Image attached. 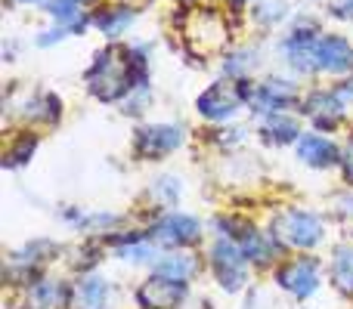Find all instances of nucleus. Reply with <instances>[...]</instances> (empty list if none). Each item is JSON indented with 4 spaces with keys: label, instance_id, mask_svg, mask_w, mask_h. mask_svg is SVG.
Segmentation results:
<instances>
[{
    "label": "nucleus",
    "instance_id": "nucleus-15",
    "mask_svg": "<svg viewBox=\"0 0 353 309\" xmlns=\"http://www.w3.org/2000/svg\"><path fill=\"white\" fill-rule=\"evenodd\" d=\"M115 254L124 257L128 263H149L155 260V242L143 235H128V238H115Z\"/></svg>",
    "mask_w": 353,
    "mask_h": 309
},
{
    "label": "nucleus",
    "instance_id": "nucleus-20",
    "mask_svg": "<svg viewBox=\"0 0 353 309\" xmlns=\"http://www.w3.org/2000/svg\"><path fill=\"white\" fill-rule=\"evenodd\" d=\"M130 22H134V12L130 10H109V12H103V16H97V25L105 31L109 37H118L124 28H130Z\"/></svg>",
    "mask_w": 353,
    "mask_h": 309
},
{
    "label": "nucleus",
    "instance_id": "nucleus-6",
    "mask_svg": "<svg viewBox=\"0 0 353 309\" xmlns=\"http://www.w3.org/2000/svg\"><path fill=\"white\" fill-rule=\"evenodd\" d=\"M199 235H201V223L195 217H189V213L168 211L152 226V242L165 244V248H186V244L199 242Z\"/></svg>",
    "mask_w": 353,
    "mask_h": 309
},
{
    "label": "nucleus",
    "instance_id": "nucleus-18",
    "mask_svg": "<svg viewBox=\"0 0 353 309\" xmlns=\"http://www.w3.org/2000/svg\"><path fill=\"white\" fill-rule=\"evenodd\" d=\"M47 12L68 31H84V25H87L84 12L78 10L74 0H53V3H47Z\"/></svg>",
    "mask_w": 353,
    "mask_h": 309
},
{
    "label": "nucleus",
    "instance_id": "nucleus-27",
    "mask_svg": "<svg viewBox=\"0 0 353 309\" xmlns=\"http://www.w3.org/2000/svg\"><path fill=\"white\" fill-rule=\"evenodd\" d=\"M74 3H93V0H74Z\"/></svg>",
    "mask_w": 353,
    "mask_h": 309
},
{
    "label": "nucleus",
    "instance_id": "nucleus-17",
    "mask_svg": "<svg viewBox=\"0 0 353 309\" xmlns=\"http://www.w3.org/2000/svg\"><path fill=\"white\" fill-rule=\"evenodd\" d=\"M242 251L251 263H267L276 254V235H257V232H245L242 235Z\"/></svg>",
    "mask_w": 353,
    "mask_h": 309
},
{
    "label": "nucleus",
    "instance_id": "nucleus-10",
    "mask_svg": "<svg viewBox=\"0 0 353 309\" xmlns=\"http://www.w3.org/2000/svg\"><path fill=\"white\" fill-rule=\"evenodd\" d=\"M316 68L319 72H332V74L350 72L353 68V47L338 34L316 37Z\"/></svg>",
    "mask_w": 353,
    "mask_h": 309
},
{
    "label": "nucleus",
    "instance_id": "nucleus-19",
    "mask_svg": "<svg viewBox=\"0 0 353 309\" xmlns=\"http://www.w3.org/2000/svg\"><path fill=\"white\" fill-rule=\"evenodd\" d=\"M155 273L159 275H168V279H176V281H186L189 275L195 273V260L189 254H168V257H159L155 263Z\"/></svg>",
    "mask_w": 353,
    "mask_h": 309
},
{
    "label": "nucleus",
    "instance_id": "nucleus-24",
    "mask_svg": "<svg viewBox=\"0 0 353 309\" xmlns=\"http://www.w3.org/2000/svg\"><path fill=\"white\" fill-rule=\"evenodd\" d=\"M59 281H41V285H34V291H31V300L37 303V309H53L59 303Z\"/></svg>",
    "mask_w": 353,
    "mask_h": 309
},
{
    "label": "nucleus",
    "instance_id": "nucleus-26",
    "mask_svg": "<svg viewBox=\"0 0 353 309\" xmlns=\"http://www.w3.org/2000/svg\"><path fill=\"white\" fill-rule=\"evenodd\" d=\"M335 12H338V16H341V19H353V0H338V3H335Z\"/></svg>",
    "mask_w": 353,
    "mask_h": 309
},
{
    "label": "nucleus",
    "instance_id": "nucleus-16",
    "mask_svg": "<svg viewBox=\"0 0 353 309\" xmlns=\"http://www.w3.org/2000/svg\"><path fill=\"white\" fill-rule=\"evenodd\" d=\"M332 281L338 285V291L353 294V248H347V244L335 248V257H332Z\"/></svg>",
    "mask_w": 353,
    "mask_h": 309
},
{
    "label": "nucleus",
    "instance_id": "nucleus-3",
    "mask_svg": "<svg viewBox=\"0 0 353 309\" xmlns=\"http://www.w3.org/2000/svg\"><path fill=\"white\" fill-rule=\"evenodd\" d=\"M251 99V90L245 84H211L195 99V111L208 121H230L239 109Z\"/></svg>",
    "mask_w": 353,
    "mask_h": 309
},
{
    "label": "nucleus",
    "instance_id": "nucleus-4",
    "mask_svg": "<svg viewBox=\"0 0 353 309\" xmlns=\"http://www.w3.org/2000/svg\"><path fill=\"white\" fill-rule=\"evenodd\" d=\"M211 266H214V275H217L220 288L226 291H239L245 285V275H248V257L245 251L239 248L236 242L220 235V242H214L211 248Z\"/></svg>",
    "mask_w": 353,
    "mask_h": 309
},
{
    "label": "nucleus",
    "instance_id": "nucleus-1",
    "mask_svg": "<svg viewBox=\"0 0 353 309\" xmlns=\"http://www.w3.org/2000/svg\"><path fill=\"white\" fill-rule=\"evenodd\" d=\"M84 81L90 96H97L99 103H118V99H128L140 84H146V65L134 50L105 47L87 68Z\"/></svg>",
    "mask_w": 353,
    "mask_h": 309
},
{
    "label": "nucleus",
    "instance_id": "nucleus-25",
    "mask_svg": "<svg viewBox=\"0 0 353 309\" xmlns=\"http://www.w3.org/2000/svg\"><path fill=\"white\" fill-rule=\"evenodd\" d=\"M282 16H285V3H279V0H267V3L257 6V22L261 25H276Z\"/></svg>",
    "mask_w": 353,
    "mask_h": 309
},
{
    "label": "nucleus",
    "instance_id": "nucleus-28",
    "mask_svg": "<svg viewBox=\"0 0 353 309\" xmlns=\"http://www.w3.org/2000/svg\"><path fill=\"white\" fill-rule=\"evenodd\" d=\"M19 3H37V0H19Z\"/></svg>",
    "mask_w": 353,
    "mask_h": 309
},
{
    "label": "nucleus",
    "instance_id": "nucleus-7",
    "mask_svg": "<svg viewBox=\"0 0 353 309\" xmlns=\"http://www.w3.org/2000/svg\"><path fill=\"white\" fill-rule=\"evenodd\" d=\"M186 300V281L168 279V275L155 273L149 281H143V288L137 291V303L143 309H174Z\"/></svg>",
    "mask_w": 353,
    "mask_h": 309
},
{
    "label": "nucleus",
    "instance_id": "nucleus-23",
    "mask_svg": "<svg viewBox=\"0 0 353 309\" xmlns=\"http://www.w3.org/2000/svg\"><path fill=\"white\" fill-rule=\"evenodd\" d=\"M34 149H37V140H34V136H19V140H16V146H12L10 149V152H6V158H3V161H6V167H19V164H28V158L31 155H34Z\"/></svg>",
    "mask_w": 353,
    "mask_h": 309
},
{
    "label": "nucleus",
    "instance_id": "nucleus-12",
    "mask_svg": "<svg viewBox=\"0 0 353 309\" xmlns=\"http://www.w3.org/2000/svg\"><path fill=\"white\" fill-rule=\"evenodd\" d=\"M304 111L316 121V127H335L338 121H341V115H344V99L338 96L335 90H316V93H310L307 96V103H304Z\"/></svg>",
    "mask_w": 353,
    "mask_h": 309
},
{
    "label": "nucleus",
    "instance_id": "nucleus-14",
    "mask_svg": "<svg viewBox=\"0 0 353 309\" xmlns=\"http://www.w3.org/2000/svg\"><path fill=\"white\" fill-rule=\"evenodd\" d=\"M74 300H78V309H105V303H109L105 279L103 275H87L78 285V291H74Z\"/></svg>",
    "mask_w": 353,
    "mask_h": 309
},
{
    "label": "nucleus",
    "instance_id": "nucleus-8",
    "mask_svg": "<svg viewBox=\"0 0 353 309\" xmlns=\"http://www.w3.org/2000/svg\"><path fill=\"white\" fill-rule=\"evenodd\" d=\"M298 103V87L292 81L282 78H270L263 81L257 90H251L248 105L257 111V115H273V111H285L288 105Z\"/></svg>",
    "mask_w": 353,
    "mask_h": 309
},
{
    "label": "nucleus",
    "instance_id": "nucleus-11",
    "mask_svg": "<svg viewBox=\"0 0 353 309\" xmlns=\"http://www.w3.org/2000/svg\"><path fill=\"white\" fill-rule=\"evenodd\" d=\"M294 152H298V161H304L307 167H332L338 161V146L329 140V136L319 134H301V140L294 142Z\"/></svg>",
    "mask_w": 353,
    "mask_h": 309
},
{
    "label": "nucleus",
    "instance_id": "nucleus-5",
    "mask_svg": "<svg viewBox=\"0 0 353 309\" xmlns=\"http://www.w3.org/2000/svg\"><path fill=\"white\" fill-rule=\"evenodd\" d=\"M276 285L285 294L298 300H307L319 291V263L313 257H301V260H288L276 273Z\"/></svg>",
    "mask_w": 353,
    "mask_h": 309
},
{
    "label": "nucleus",
    "instance_id": "nucleus-22",
    "mask_svg": "<svg viewBox=\"0 0 353 309\" xmlns=\"http://www.w3.org/2000/svg\"><path fill=\"white\" fill-rule=\"evenodd\" d=\"M180 195H183V189H180V180H176V176H159V180H155L152 198L161 201L165 207H171L174 201H180Z\"/></svg>",
    "mask_w": 353,
    "mask_h": 309
},
{
    "label": "nucleus",
    "instance_id": "nucleus-2",
    "mask_svg": "<svg viewBox=\"0 0 353 309\" xmlns=\"http://www.w3.org/2000/svg\"><path fill=\"white\" fill-rule=\"evenodd\" d=\"M270 232L276 235V242L292 244V248H316L325 235L323 220L310 211H282L270 223Z\"/></svg>",
    "mask_w": 353,
    "mask_h": 309
},
{
    "label": "nucleus",
    "instance_id": "nucleus-9",
    "mask_svg": "<svg viewBox=\"0 0 353 309\" xmlns=\"http://www.w3.org/2000/svg\"><path fill=\"white\" fill-rule=\"evenodd\" d=\"M183 146V130L176 124H149L137 130V152L140 158H165Z\"/></svg>",
    "mask_w": 353,
    "mask_h": 309
},
{
    "label": "nucleus",
    "instance_id": "nucleus-21",
    "mask_svg": "<svg viewBox=\"0 0 353 309\" xmlns=\"http://www.w3.org/2000/svg\"><path fill=\"white\" fill-rule=\"evenodd\" d=\"M254 65H257V53H254V50H239V53L226 56L223 72L230 74V78H242V74L254 72Z\"/></svg>",
    "mask_w": 353,
    "mask_h": 309
},
{
    "label": "nucleus",
    "instance_id": "nucleus-13",
    "mask_svg": "<svg viewBox=\"0 0 353 309\" xmlns=\"http://www.w3.org/2000/svg\"><path fill=\"white\" fill-rule=\"evenodd\" d=\"M261 136L273 146H288V142H298L301 140V127L294 118L282 115V111H273V115L263 118L261 124Z\"/></svg>",
    "mask_w": 353,
    "mask_h": 309
}]
</instances>
